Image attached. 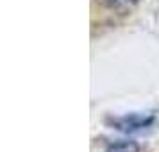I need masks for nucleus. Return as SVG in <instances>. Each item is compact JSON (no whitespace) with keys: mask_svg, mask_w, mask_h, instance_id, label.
<instances>
[{"mask_svg":"<svg viewBox=\"0 0 159 152\" xmlns=\"http://www.w3.org/2000/svg\"><path fill=\"white\" fill-rule=\"evenodd\" d=\"M106 152H139V147L134 141H115L107 145Z\"/></svg>","mask_w":159,"mask_h":152,"instance_id":"f03ea898","label":"nucleus"},{"mask_svg":"<svg viewBox=\"0 0 159 152\" xmlns=\"http://www.w3.org/2000/svg\"><path fill=\"white\" fill-rule=\"evenodd\" d=\"M152 122H154L152 116L127 115V116H122V118H115L113 125H115V129L123 131V132H134V131H139L143 127H148Z\"/></svg>","mask_w":159,"mask_h":152,"instance_id":"f257e3e1","label":"nucleus"},{"mask_svg":"<svg viewBox=\"0 0 159 152\" xmlns=\"http://www.w3.org/2000/svg\"><path fill=\"white\" fill-rule=\"evenodd\" d=\"M138 0H104V4L111 9H116V11H125V9H130Z\"/></svg>","mask_w":159,"mask_h":152,"instance_id":"7ed1b4c3","label":"nucleus"}]
</instances>
